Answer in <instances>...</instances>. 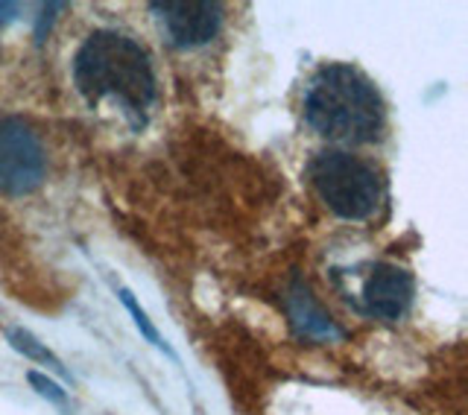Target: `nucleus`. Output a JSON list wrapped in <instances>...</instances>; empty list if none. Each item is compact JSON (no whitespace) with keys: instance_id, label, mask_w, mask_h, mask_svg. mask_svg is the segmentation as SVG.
<instances>
[{"instance_id":"f257e3e1","label":"nucleus","mask_w":468,"mask_h":415,"mask_svg":"<svg viewBox=\"0 0 468 415\" xmlns=\"http://www.w3.org/2000/svg\"><path fill=\"white\" fill-rule=\"evenodd\" d=\"M304 121L336 144H375L384 135L387 106L366 73L351 65H325L304 88Z\"/></svg>"},{"instance_id":"0eeeda50","label":"nucleus","mask_w":468,"mask_h":415,"mask_svg":"<svg viewBox=\"0 0 468 415\" xmlns=\"http://www.w3.org/2000/svg\"><path fill=\"white\" fill-rule=\"evenodd\" d=\"M287 314L292 319V325L299 328L302 336L316 339V343H331V339H340L343 331L340 325L331 319V314L316 302V295L311 293V287L296 281L287 293Z\"/></svg>"},{"instance_id":"9d476101","label":"nucleus","mask_w":468,"mask_h":415,"mask_svg":"<svg viewBox=\"0 0 468 415\" xmlns=\"http://www.w3.org/2000/svg\"><path fill=\"white\" fill-rule=\"evenodd\" d=\"M27 380L33 383L36 387V392L41 395V398H48L50 404H56V407H68V392L58 387L56 380H50L48 375H41V372H29L27 375Z\"/></svg>"},{"instance_id":"f8f14e48","label":"nucleus","mask_w":468,"mask_h":415,"mask_svg":"<svg viewBox=\"0 0 468 415\" xmlns=\"http://www.w3.org/2000/svg\"><path fill=\"white\" fill-rule=\"evenodd\" d=\"M18 12H21L18 4H0V27H6L9 21L18 18Z\"/></svg>"},{"instance_id":"39448f33","label":"nucleus","mask_w":468,"mask_h":415,"mask_svg":"<svg viewBox=\"0 0 468 415\" xmlns=\"http://www.w3.org/2000/svg\"><path fill=\"white\" fill-rule=\"evenodd\" d=\"M150 9L176 48L208 44L223 27V6L211 4V0H165V4H153Z\"/></svg>"},{"instance_id":"9b49d317","label":"nucleus","mask_w":468,"mask_h":415,"mask_svg":"<svg viewBox=\"0 0 468 415\" xmlns=\"http://www.w3.org/2000/svg\"><path fill=\"white\" fill-rule=\"evenodd\" d=\"M58 9H65V6H62V4L41 6V21H38V29H36V38H38V41H44V27H50V21H53V12H58Z\"/></svg>"},{"instance_id":"f03ea898","label":"nucleus","mask_w":468,"mask_h":415,"mask_svg":"<svg viewBox=\"0 0 468 415\" xmlns=\"http://www.w3.org/2000/svg\"><path fill=\"white\" fill-rule=\"evenodd\" d=\"M73 82L88 102L117 100L135 123H144V114L155 100L150 56L135 38L117 29H97L85 38L73 59Z\"/></svg>"},{"instance_id":"423d86ee","label":"nucleus","mask_w":468,"mask_h":415,"mask_svg":"<svg viewBox=\"0 0 468 415\" xmlns=\"http://www.w3.org/2000/svg\"><path fill=\"white\" fill-rule=\"evenodd\" d=\"M360 302L369 316L384 322H399L410 310V304H413V278L401 266L378 263L363 281Z\"/></svg>"},{"instance_id":"1a4fd4ad","label":"nucleus","mask_w":468,"mask_h":415,"mask_svg":"<svg viewBox=\"0 0 468 415\" xmlns=\"http://www.w3.org/2000/svg\"><path fill=\"white\" fill-rule=\"evenodd\" d=\"M117 299H121L123 302V307L129 310V316L132 319H135V328L144 334V339H146V343H153L155 348H161V351H165V354H170V357H176V354H173V348L165 343V339H161V334H158V328H155V325L150 322V316H146V310L135 302V295H132L126 287H121V290H117Z\"/></svg>"},{"instance_id":"7ed1b4c3","label":"nucleus","mask_w":468,"mask_h":415,"mask_svg":"<svg viewBox=\"0 0 468 415\" xmlns=\"http://www.w3.org/2000/svg\"><path fill=\"white\" fill-rule=\"evenodd\" d=\"M311 182L319 199L343 219H369L380 205L378 170L346 150H325L311 161Z\"/></svg>"},{"instance_id":"6e6552de","label":"nucleus","mask_w":468,"mask_h":415,"mask_svg":"<svg viewBox=\"0 0 468 415\" xmlns=\"http://www.w3.org/2000/svg\"><path fill=\"white\" fill-rule=\"evenodd\" d=\"M6 336H9V346L15 348V351H21L24 357H29V360H36V363H44L48 368H53V372L58 375V378H65V380H70V375H68V368L62 366V360L56 357V354L41 343V339H36L29 331H24V328H9L6 331Z\"/></svg>"},{"instance_id":"20e7f679","label":"nucleus","mask_w":468,"mask_h":415,"mask_svg":"<svg viewBox=\"0 0 468 415\" xmlns=\"http://www.w3.org/2000/svg\"><path fill=\"white\" fill-rule=\"evenodd\" d=\"M48 176V155L38 132L21 117L0 121V190L9 197H27L41 187Z\"/></svg>"}]
</instances>
